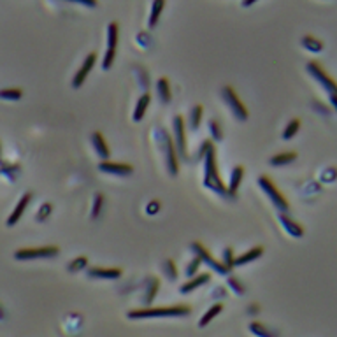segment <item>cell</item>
I'll return each mask as SVG.
<instances>
[{
    "label": "cell",
    "mask_w": 337,
    "mask_h": 337,
    "mask_svg": "<svg viewBox=\"0 0 337 337\" xmlns=\"http://www.w3.org/2000/svg\"><path fill=\"white\" fill-rule=\"evenodd\" d=\"M204 187L209 188L211 192L218 193L222 197H227L230 199V193H228V188L225 187V183L220 177L218 172V165H216V149L215 146H211L206 155H204Z\"/></svg>",
    "instance_id": "1"
},
{
    "label": "cell",
    "mask_w": 337,
    "mask_h": 337,
    "mask_svg": "<svg viewBox=\"0 0 337 337\" xmlns=\"http://www.w3.org/2000/svg\"><path fill=\"white\" fill-rule=\"evenodd\" d=\"M192 309L188 305H164V308H144V309H132L129 313L130 320H146V318H179L188 316Z\"/></svg>",
    "instance_id": "2"
},
{
    "label": "cell",
    "mask_w": 337,
    "mask_h": 337,
    "mask_svg": "<svg viewBox=\"0 0 337 337\" xmlns=\"http://www.w3.org/2000/svg\"><path fill=\"white\" fill-rule=\"evenodd\" d=\"M258 185H260V188L263 190V193H265L267 197L270 199V202L274 204V207L278 209L280 212H288L290 211V204L288 200L283 197V193L274 187V183L269 179L267 176H260L258 177Z\"/></svg>",
    "instance_id": "3"
},
{
    "label": "cell",
    "mask_w": 337,
    "mask_h": 337,
    "mask_svg": "<svg viewBox=\"0 0 337 337\" xmlns=\"http://www.w3.org/2000/svg\"><path fill=\"white\" fill-rule=\"evenodd\" d=\"M60 253L58 246H39V248H21L14 251L16 260H39V258H55Z\"/></svg>",
    "instance_id": "4"
},
{
    "label": "cell",
    "mask_w": 337,
    "mask_h": 337,
    "mask_svg": "<svg viewBox=\"0 0 337 337\" xmlns=\"http://www.w3.org/2000/svg\"><path fill=\"white\" fill-rule=\"evenodd\" d=\"M305 71L318 81V83L321 84V88H323L328 95H337V83L323 71V69H321V65L318 64V62H309V64L305 65Z\"/></svg>",
    "instance_id": "5"
},
{
    "label": "cell",
    "mask_w": 337,
    "mask_h": 337,
    "mask_svg": "<svg viewBox=\"0 0 337 337\" xmlns=\"http://www.w3.org/2000/svg\"><path fill=\"white\" fill-rule=\"evenodd\" d=\"M222 97H223V102L230 107V111L234 112V116L239 119V121H246L248 119V109L246 106L241 102V99L237 97V94L234 91L232 86H223L222 88Z\"/></svg>",
    "instance_id": "6"
},
{
    "label": "cell",
    "mask_w": 337,
    "mask_h": 337,
    "mask_svg": "<svg viewBox=\"0 0 337 337\" xmlns=\"http://www.w3.org/2000/svg\"><path fill=\"white\" fill-rule=\"evenodd\" d=\"M172 127H174V146H176L177 157H181L183 160H188V153H187V127H185V119L183 116H174L172 119Z\"/></svg>",
    "instance_id": "7"
},
{
    "label": "cell",
    "mask_w": 337,
    "mask_h": 337,
    "mask_svg": "<svg viewBox=\"0 0 337 337\" xmlns=\"http://www.w3.org/2000/svg\"><path fill=\"white\" fill-rule=\"evenodd\" d=\"M162 139H164V144H165V158H167V170L170 176H177L179 172V157H177V151L176 146H174V141L165 134V130L158 132Z\"/></svg>",
    "instance_id": "8"
},
{
    "label": "cell",
    "mask_w": 337,
    "mask_h": 337,
    "mask_svg": "<svg viewBox=\"0 0 337 337\" xmlns=\"http://www.w3.org/2000/svg\"><path fill=\"white\" fill-rule=\"evenodd\" d=\"M190 248H192V251L195 253V257H199L200 262L207 263V265L211 267L215 272H218V274H230V269H227V267L223 265V262L215 260V258L211 257V253H209V251L200 242H192V244H190Z\"/></svg>",
    "instance_id": "9"
},
{
    "label": "cell",
    "mask_w": 337,
    "mask_h": 337,
    "mask_svg": "<svg viewBox=\"0 0 337 337\" xmlns=\"http://www.w3.org/2000/svg\"><path fill=\"white\" fill-rule=\"evenodd\" d=\"M86 272L90 280H104V281L119 280L123 276V270L118 269V267H88Z\"/></svg>",
    "instance_id": "10"
},
{
    "label": "cell",
    "mask_w": 337,
    "mask_h": 337,
    "mask_svg": "<svg viewBox=\"0 0 337 337\" xmlns=\"http://www.w3.org/2000/svg\"><path fill=\"white\" fill-rule=\"evenodd\" d=\"M97 64V53H90L88 56H84V62L81 64L79 71L76 72L74 79H72V88H81L84 84V81H86L88 74H90V71L95 67Z\"/></svg>",
    "instance_id": "11"
},
{
    "label": "cell",
    "mask_w": 337,
    "mask_h": 337,
    "mask_svg": "<svg viewBox=\"0 0 337 337\" xmlns=\"http://www.w3.org/2000/svg\"><path fill=\"white\" fill-rule=\"evenodd\" d=\"M99 170L104 174H112V176H130L134 172V167L130 164H121V162L102 160L99 164Z\"/></svg>",
    "instance_id": "12"
},
{
    "label": "cell",
    "mask_w": 337,
    "mask_h": 337,
    "mask_svg": "<svg viewBox=\"0 0 337 337\" xmlns=\"http://www.w3.org/2000/svg\"><path fill=\"white\" fill-rule=\"evenodd\" d=\"M30 202H32V193H23V197L19 199L16 207H14V211L11 212V216L7 218V227H14V225L19 222V218H21L23 212L26 211V207H28Z\"/></svg>",
    "instance_id": "13"
},
{
    "label": "cell",
    "mask_w": 337,
    "mask_h": 337,
    "mask_svg": "<svg viewBox=\"0 0 337 337\" xmlns=\"http://www.w3.org/2000/svg\"><path fill=\"white\" fill-rule=\"evenodd\" d=\"M209 278H211V276H209L207 272H204V274H197V276L190 278V281H187V283H185V285L179 288V293H183V295H188V293L195 292L197 288H200V286L206 285V283L209 281Z\"/></svg>",
    "instance_id": "14"
},
{
    "label": "cell",
    "mask_w": 337,
    "mask_h": 337,
    "mask_svg": "<svg viewBox=\"0 0 337 337\" xmlns=\"http://www.w3.org/2000/svg\"><path fill=\"white\" fill-rule=\"evenodd\" d=\"M280 222L283 225V228H285V230L288 232L292 237L300 239L302 235H304V228H302L300 225L295 222V220L288 218V216H286V212H280Z\"/></svg>",
    "instance_id": "15"
},
{
    "label": "cell",
    "mask_w": 337,
    "mask_h": 337,
    "mask_svg": "<svg viewBox=\"0 0 337 337\" xmlns=\"http://www.w3.org/2000/svg\"><path fill=\"white\" fill-rule=\"evenodd\" d=\"M91 144H94V149L99 155V158L109 160V146H107L106 139H104V135L100 132H94L91 134Z\"/></svg>",
    "instance_id": "16"
},
{
    "label": "cell",
    "mask_w": 337,
    "mask_h": 337,
    "mask_svg": "<svg viewBox=\"0 0 337 337\" xmlns=\"http://www.w3.org/2000/svg\"><path fill=\"white\" fill-rule=\"evenodd\" d=\"M242 177H244V167L242 165H235L234 169H232V174H230V183H228V193H230V199H235V195H237V190L241 187L242 183Z\"/></svg>",
    "instance_id": "17"
},
{
    "label": "cell",
    "mask_w": 337,
    "mask_h": 337,
    "mask_svg": "<svg viewBox=\"0 0 337 337\" xmlns=\"http://www.w3.org/2000/svg\"><path fill=\"white\" fill-rule=\"evenodd\" d=\"M262 255H263V248H262V246H255V248H251V250H248L246 253H242L241 257H235L234 267L248 265V263H251L253 260H257V258H260Z\"/></svg>",
    "instance_id": "18"
},
{
    "label": "cell",
    "mask_w": 337,
    "mask_h": 337,
    "mask_svg": "<svg viewBox=\"0 0 337 337\" xmlns=\"http://www.w3.org/2000/svg\"><path fill=\"white\" fill-rule=\"evenodd\" d=\"M158 288H160V280L158 278H149L146 283V292H144V304L149 305L153 304V300L157 299Z\"/></svg>",
    "instance_id": "19"
},
{
    "label": "cell",
    "mask_w": 337,
    "mask_h": 337,
    "mask_svg": "<svg viewBox=\"0 0 337 337\" xmlns=\"http://www.w3.org/2000/svg\"><path fill=\"white\" fill-rule=\"evenodd\" d=\"M149 102H151V95L149 94L141 95V99L137 100V104H135V109H134V121L135 123H139L142 118H144L146 109H148Z\"/></svg>",
    "instance_id": "20"
},
{
    "label": "cell",
    "mask_w": 337,
    "mask_h": 337,
    "mask_svg": "<svg viewBox=\"0 0 337 337\" xmlns=\"http://www.w3.org/2000/svg\"><path fill=\"white\" fill-rule=\"evenodd\" d=\"M157 91L164 104H169L170 100H172V91H170V83L167 77H160V79L157 81Z\"/></svg>",
    "instance_id": "21"
},
{
    "label": "cell",
    "mask_w": 337,
    "mask_h": 337,
    "mask_svg": "<svg viewBox=\"0 0 337 337\" xmlns=\"http://www.w3.org/2000/svg\"><path fill=\"white\" fill-rule=\"evenodd\" d=\"M295 160H297V153H293V151H286V153L274 155L269 162H270L272 167H281V165H290L292 162H295Z\"/></svg>",
    "instance_id": "22"
},
{
    "label": "cell",
    "mask_w": 337,
    "mask_h": 337,
    "mask_svg": "<svg viewBox=\"0 0 337 337\" xmlns=\"http://www.w3.org/2000/svg\"><path fill=\"white\" fill-rule=\"evenodd\" d=\"M250 332L253 334L255 337H280L276 330H270V328H267L265 325H262L260 321H253V323H250Z\"/></svg>",
    "instance_id": "23"
},
{
    "label": "cell",
    "mask_w": 337,
    "mask_h": 337,
    "mask_svg": "<svg viewBox=\"0 0 337 337\" xmlns=\"http://www.w3.org/2000/svg\"><path fill=\"white\" fill-rule=\"evenodd\" d=\"M165 7V0H153V6H151V13H149V19H148V26L149 28H155L160 19V14Z\"/></svg>",
    "instance_id": "24"
},
{
    "label": "cell",
    "mask_w": 337,
    "mask_h": 337,
    "mask_svg": "<svg viewBox=\"0 0 337 337\" xmlns=\"http://www.w3.org/2000/svg\"><path fill=\"white\" fill-rule=\"evenodd\" d=\"M222 311H223V304H222V302H218V304L211 305V309H207V311H206V315H204L202 318H200V321H199V327H200V328L207 327V325L211 323V321L215 320L216 316H218Z\"/></svg>",
    "instance_id": "25"
},
{
    "label": "cell",
    "mask_w": 337,
    "mask_h": 337,
    "mask_svg": "<svg viewBox=\"0 0 337 337\" xmlns=\"http://www.w3.org/2000/svg\"><path fill=\"white\" fill-rule=\"evenodd\" d=\"M116 46H118V23L111 21L107 25V49L116 51Z\"/></svg>",
    "instance_id": "26"
},
{
    "label": "cell",
    "mask_w": 337,
    "mask_h": 337,
    "mask_svg": "<svg viewBox=\"0 0 337 337\" xmlns=\"http://www.w3.org/2000/svg\"><path fill=\"white\" fill-rule=\"evenodd\" d=\"M300 44L304 46L305 49H309L311 53H320L321 49H323V42L318 41V39L313 37V36H304L300 41Z\"/></svg>",
    "instance_id": "27"
},
{
    "label": "cell",
    "mask_w": 337,
    "mask_h": 337,
    "mask_svg": "<svg viewBox=\"0 0 337 337\" xmlns=\"http://www.w3.org/2000/svg\"><path fill=\"white\" fill-rule=\"evenodd\" d=\"M299 129H300V119H290L288 125L283 130V139H285V141L293 139L297 135V132H299Z\"/></svg>",
    "instance_id": "28"
},
{
    "label": "cell",
    "mask_w": 337,
    "mask_h": 337,
    "mask_svg": "<svg viewBox=\"0 0 337 337\" xmlns=\"http://www.w3.org/2000/svg\"><path fill=\"white\" fill-rule=\"evenodd\" d=\"M202 106H193L192 107V112H190V129L192 130H197L200 125V121H202Z\"/></svg>",
    "instance_id": "29"
},
{
    "label": "cell",
    "mask_w": 337,
    "mask_h": 337,
    "mask_svg": "<svg viewBox=\"0 0 337 337\" xmlns=\"http://www.w3.org/2000/svg\"><path fill=\"white\" fill-rule=\"evenodd\" d=\"M209 134H211L212 141H222L223 139V130L218 119H209Z\"/></svg>",
    "instance_id": "30"
},
{
    "label": "cell",
    "mask_w": 337,
    "mask_h": 337,
    "mask_svg": "<svg viewBox=\"0 0 337 337\" xmlns=\"http://www.w3.org/2000/svg\"><path fill=\"white\" fill-rule=\"evenodd\" d=\"M88 267V258L86 257H77L72 262H69L67 270L69 272H79V270L86 269Z\"/></svg>",
    "instance_id": "31"
},
{
    "label": "cell",
    "mask_w": 337,
    "mask_h": 337,
    "mask_svg": "<svg viewBox=\"0 0 337 337\" xmlns=\"http://www.w3.org/2000/svg\"><path fill=\"white\" fill-rule=\"evenodd\" d=\"M23 97V91L19 88H6L0 90V99L2 100H19Z\"/></svg>",
    "instance_id": "32"
},
{
    "label": "cell",
    "mask_w": 337,
    "mask_h": 337,
    "mask_svg": "<svg viewBox=\"0 0 337 337\" xmlns=\"http://www.w3.org/2000/svg\"><path fill=\"white\" fill-rule=\"evenodd\" d=\"M104 207V195L102 193H95V199H94V206H91V220H97L102 212Z\"/></svg>",
    "instance_id": "33"
},
{
    "label": "cell",
    "mask_w": 337,
    "mask_h": 337,
    "mask_svg": "<svg viewBox=\"0 0 337 337\" xmlns=\"http://www.w3.org/2000/svg\"><path fill=\"white\" fill-rule=\"evenodd\" d=\"M227 285L230 286L232 290H234V293H235V295L242 297L244 293H246V288H244V285H242L241 281L237 280V278H234V276H228V278H227Z\"/></svg>",
    "instance_id": "34"
},
{
    "label": "cell",
    "mask_w": 337,
    "mask_h": 337,
    "mask_svg": "<svg viewBox=\"0 0 337 337\" xmlns=\"http://www.w3.org/2000/svg\"><path fill=\"white\" fill-rule=\"evenodd\" d=\"M164 272H165V276L169 278V281L177 280V269H176V263H174L172 260L164 262Z\"/></svg>",
    "instance_id": "35"
},
{
    "label": "cell",
    "mask_w": 337,
    "mask_h": 337,
    "mask_svg": "<svg viewBox=\"0 0 337 337\" xmlns=\"http://www.w3.org/2000/svg\"><path fill=\"white\" fill-rule=\"evenodd\" d=\"M234 262H235L234 250H232V248H225L223 250V265L232 270L234 269Z\"/></svg>",
    "instance_id": "36"
},
{
    "label": "cell",
    "mask_w": 337,
    "mask_h": 337,
    "mask_svg": "<svg viewBox=\"0 0 337 337\" xmlns=\"http://www.w3.org/2000/svg\"><path fill=\"white\" fill-rule=\"evenodd\" d=\"M200 263H202V262H200V258H199V257H195V258H193V260L187 265V270H185V274H187L188 278L197 276V272H199Z\"/></svg>",
    "instance_id": "37"
},
{
    "label": "cell",
    "mask_w": 337,
    "mask_h": 337,
    "mask_svg": "<svg viewBox=\"0 0 337 337\" xmlns=\"http://www.w3.org/2000/svg\"><path fill=\"white\" fill-rule=\"evenodd\" d=\"M114 58H116V51H112V49H106V55H104V60H102V69L104 71H109L112 67V64H114Z\"/></svg>",
    "instance_id": "38"
},
{
    "label": "cell",
    "mask_w": 337,
    "mask_h": 337,
    "mask_svg": "<svg viewBox=\"0 0 337 337\" xmlns=\"http://www.w3.org/2000/svg\"><path fill=\"white\" fill-rule=\"evenodd\" d=\"M51 211H53L51 204H49V202L42 204V206L39 207V212H37V222H44V220L48 218L49 215H51Z\"/></svg>",
    "instance_id": "39"
},
{
    "label": "cell",
    "mask_w": 337,
    "mask_h": 337,
    "mask_svg": "<svg viewBox=\"0 0 337 337\" xmlns=\"http://www.w3.org/2000/svg\"><path fill=\"white\" fill-rule=\"evenodd\" d=\"M211 146H212V142H211V141H204V142H202V146H200V149L197 151V162H200V160H202V158H204V155H206V151H207L209 148H211Z\"/></svg>",
    "instance_id": "40"
},
{
    "label": "cell",
    "mask_w": 337,
    "mask_h": 337,
    "mask_svg": "<svg viewBox=\"0 0 337 337\" xmlns=\"http://www.w3.org/2000/svg\"><path fill=\"white\" fill-rule=\"evenodd\" d=\"M146 211H148V215H157L158 211H160V202L158 200H151V202L148 204V207H146Z\"/></svg>",
    "instance_id": "41"
},
{
    "label": "cell",
    "mask_w": 337,
    "mask_h": 337,
    "mask_svg": "<svg viewBox=\"0 0 337 337\" xmlns=\"http://www.w3.org/2000/svg\"><path fill=\"white\" fill-rule=\"evenodd\" d=\"M65 2H74V4H81V6L86 7H97V0H65Z\"/></svg>",
    "instance_id": "42"
},
{
    "label": "cell",
    "mask_w": 337,
    "mask_h": 337,
    "mask_svg": "<svg viewBox=\"0 0 337 337\" xmlns=\"http://www.w3.org/2000/svg\"><path fill=\"white\" fill-rule=\"evenodd\" d=\"M260 311V309H258V305L255 304V305H250V308H248V313H250V315H257V313Z\"/></svg>",
    "instance_id": "43"
},
{
    "label": "cell",
    "mask_w": 337,
    "mask_h": 337,
    "mask_svg": "<svg viewBox=\"0 0 337 337\" xmlns=\"http://www.w3.org/2000/svg\"><path fill=\"white\" fill-rule=\"evenodd\" d=\"M330 104L334 107V111L337 112V95H330Z\"/></svg>",
    "instance_id": "44"
},
{
    "label": "cell",
    "mask_w": 337,
    "mask_h": 337,
    "mask_svg": "<svg viewBox=\"0 0 337 337\" xmlns=\"http://www.w3.org/2000/svg\"><path fill=\"white\" fill-rule=\"evenodd\" d=\"M255 2H258V0H242V6L244 7H250V6H253Z\"/></svg>",
    "instance_id": "45"
},
{
    "label": "cell",
    "mask_w": 337,
    "mask_h": 337,
    "mask_svg": "<svg viewBox=\"0 0 337 337\" xmlns=\"http://www.w3.org/2000/svg\"><path fill=\"white\" fill-rule=\"evenodd\" d=\"M4 316H6V313H4V308L0 305V320H4Z\"/></svg>",
    "instance_id": "46"
},
{
    "label": "cell",
    "mask_w": 337,
    "mask_h": 337,
    "mask_svg": "<svg viewBox=\"0 0 337 337\" xmlns=\"http://www.w3.org/2000/svg\"><path fill=\"white\" fill-rule=\"evenodd\" d=\"M0 155H2V146H0Z\"/></svg>",
    "instance_id": "47"
}]
</instances>
